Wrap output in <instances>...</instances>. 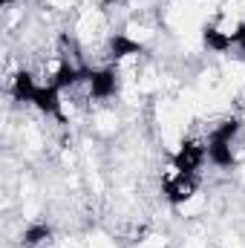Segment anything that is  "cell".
<instances>
[{"instance_id":"obj_13","label":"cell","mask_w":245,"mask_h":248,"mask_svg":"<svg viewBox=\"0 0 245 248\" xmlns=\"http://www.w3.org/2000/svg\"><path fill=\"white\" fill-rule=\"evenodd\" d=\"M15 3H17V0H3V6H6V9H9V6H15Z\"/></svg>"},{"instance_id":"obj_4","label":"cell","mask_w":245,"mask_h":248,"mask_svg":"<svg viewBox=\"0 0 245 248\" xmlns=\"http://www.w3.org/2000/svg\"><path fill=\"white\" fill-rule=\"evenodd\" d=\"M90 78V66H78V63L72 61H61L55 66V72H52V87L55 90H69V87H75V84H81V81H87Z\"/></svg>"},{"instance_id":"obj_12","label":"cell","mask_w":245,"mask_h":248,"mask_svg":"<svg viewBox=\"0 0 245 248\" xmlns=\"http://www.w3.org/2000/svg\"><path fill=\"white\" fill-rule=\"evenodd\" d=\"M231 41H234V46L240 49V55L245 58V20H240V23L234 26V32H231Z\"/></svg>"},{"instance_id":"obj_7","label":"cell","mask_w":245,"mask_h":248,"mask_svg":"<svg viewBox=\"0 0 245 248\" xmlns=\"http://www.w3.org/2000/svg\"><path fill=\"white\" fill-rule=\"evenodd\" d=\"M202 44H205L211 52H216V55H225V52L234 46L231 32H222V29H216L214 23H208V26L202 29Z\"/></svg>"},{"instance_id":"obj_8","label":"cell","mask_w":245,"mask_h":248,"mask_svg":"<svg viewBox=\"0 0 245 248\" xmlns=\"http://www.w3.org/2000/svg\"><path fill=\"white\" fill-rule=\"evenodd\" d=\"M141 52H144V46L138 41L127 38V35H113L110 38V58H116V61L130 58V55H141Z\"/></svg>"},{"instance_id":"obj_9","label":"cell","mask_w":245,"mask_h":248,"mask_svg":"<svg viewBox=\"0 0 245 248\" xmlns=\"http://www.w3.org/2000/svg\"><path fill=\"white\" fill-rule=\"evenodd\" d=\"M208 162L216 168H234L231 141H208Z\"/></svg>"},{"instance_id":"obj_11","label":"cell","mask_w":245,"mask_h":248,"mask_svg":"<svg viewBox=\"0 0 245 248\" xmlns=\"http://www.w3.org/2000/svg\"><path fill=\"white\" fill-rule=\"evenodd\" d=\"M23 246L26 248H35L41 246V243H46V240H52V228L46 225V222H35V225H29L26 231H23Z\"/></svg>"},{"instance_id":"obj_5","label":"cell","mask_w":245,"mask_h":248,"mask_svg":"<svg viewBox=\"0 0 245 248\" xmlns=\"http://www.w3.org/2000/svg\"><path fill=\"white\" fill-rule=\"evenodd\" d=\"M32 104H35L44 116H52V119H58L61 124L66 122V119H63V110H61V90H55L52 84L38 87V93H35Z\"/></svg>"},{"instance_id":"obj_1","label":"cell","mask_w":245,"mask_h":248,"mask_svg":"<svg viewBox=\"0 0 245 248\" xmlns=\"http://www.w3.org/2000/svg\"><path fill=\"white\" fill-rule=\"evenodd\" d=\"M205 162H208V141H199V139H184L179 150L170 156V165L179 173H199Z\"/></svg>"},{"instance_id":"obj_2","label":"cell","mask_w":245,"mask_h":248,"mask_svg":"<svg viewBox=\"0 0 245 248\" xmlns=\"http://www.w3.org/2000/svg\"><path fill=\"white\" fill-rule=\"evenodd\" d=\"M196 190H199V173H179V170H173V173L165 176V182H162V193H165V199H168L173 208L184 205Z\"/></svg>"},{"instance_id":"obj_14","label":"cell","mask_w":245,"mask_h":248,"mask_svg":"<svg viewBox=\"0 0 245 248\" xmlns=\"http://www.w3.org/2000/svg\"><path fill=\"white\" fill-rule=\"evenodd\" d=\"M113 3H116V0H101V6H113Z\"/></svg>"},{"instance_id":"obj_3","label":"cell","mask_w":245,"mask_h":248,"mask_svg":"<svg viewBox=\"0 0 245 248\" xmlns=\"http://www.w3.org/2000/svg\"><path fill=\"white\" fill-rule=\"evenodd\" d=\"M87 84H90V98H95V101H104V98L116 95V90H119V72H116V66L90 69V78H87Z\"/></svg>"},{"instance_id":"obj_10","label":"cell","mask_w":245,"mask_h":248,"mask_svg":"<svg viewBox=\"0 0 245 248\" xmlns=\"http://www.w3.org/2000/svg\"><path fill=\"white\" fill-rule=\"evenodd\" d=\"M240 130H243V122H240V119H225V122H219L211 130L208 141H234Z\"/></svg>"},{"instance_id":"obj_6","label":"cell","mask_w":245,"mask_h":248,"mask_svg":"<svg viewBox=\"0 0 245 248\" xmlns=\"http://www.w3.org/2000/svg\"><path fill=\"white\" fill-rule=\"evenodd\" d=\"M12 98L15 101H32L35 93H38V84H35V75L29 69H20L15 78H12V87H9Z\"/></svg>"}]
</instances>
